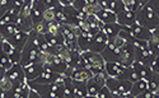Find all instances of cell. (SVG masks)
<instances>
[{
	"mask_svg": "<svg viewBox=\"0 0 159 98\" xmlns=\"http://www.w3.org/2000/svg\"><path fill=\"white\" fill-rule=\"evenodd\" d=\"M136 23L145 27V28H148L150 31H153L159 24V17L154 13V10L148 4H145L143 8H140L136 12Z\"/></svg>",
	"mask_w": 159,
	"mask_h": 98,
	"instance_id": "6da1fadb",
	"label": "cell"
},
{
	"mask_svg": "<svg viewBox=\"0 0 159 98\" xmlns=\"http://www.w3.org/2000/svg\"><path fill=\"white\" fill-rule=\"evenodd\" d=\"M106 86L110 88L112 93V98H122L124 94L131 92L132 82L127 79H118V78L108 77L107 82H106Z\"/></svg>",
	"mask_w": 159,
	"mask_h": 98,
	"instance_id": "7a4b0ae2",
	"label": "cell"
},
{
	"mask_svg": "<svg viewBox=\"0 0 159 98\" xmlns=\"http://www.w3.org/2000/svg\"><path fill=\"white\" fill-rule=\"evenodd\" d=\"M30 86L34 88L41 97L47 98H61L64 97V84L51 83V84H34L30 83Z\"/></svg>",
	"mask_w": 159,
	"mask_h": 98,
	"instance_id": "3957f363",
	"label": "cell"
},
{
	"mask_svg": "<svg viewBox=\"0 0 159 98\" xmlns=\"http://www.w3.org/2000/svg\"><path fill=\"white\" fill-rule=\"evenodd\" d=\"M33 63H42V51L38 47L27 42L22 51L20 64H22V66H25V65H30Z\"/></svg>",
	"mask_w": 159,
	"mask_h": 98,
	"instance_id": "277c9868",
	"label": "cell"
},
{
	"mask_svg": "<svg viewBox=\"0 0 159 98\" xmlns=\"http://www.w3.org/2000/svg\"><path fill=\"white\" fill-rule=\"evenodd\" d=\"M104 63L106 61L103 59V56L99 52H94V51H90V50L80 52V64H79V66H82V68L89 69L92 65L104 64Z\"/></svg>",
	"mask_w": 159,
	"mask_h": 98,
	"instance_id": "5b68a950",
	"label": "cell"
},
{
	"mask_svg": "<svg viewBox=\"0 0 159 98\" xmlns=\"http://www.w3.org/2000/svg\"><path fill=\"white\" fill-rule=\"evenodd\" d=\"M65 75L56 73V72H45L39 75L38 78H36L34 80H30V83H34V84H51V83H59V84H64L65 82Z\"/></svg>",
	"mask_w": 159,
	"mask_h": 98,
	"instance_id": "8992f818",
	"label": "cell"
},
{
	"mask_svg": "<svg viewBox=\"0 0 159 98\" xmlns=\"http://www.w3.org/2000/svg\"><path fill=\"white\" fill-rule=\"evenodd\" d=\"M122 28H124V30H126V31H129L135 38L144 40V41H149L150 38H153V32H152L150 30H148V28H145V27L138 24L136 22H135L134 24L125 26V27H122Z\"/></svg>",
	"mask_w": 159,
	"mask_h": 98,
	"instance_id": "52a82bcc",
	"label": "cell"
},
{
	"mask_svg": "<svg viewBox=\"0 0 159 98\" xmlns=\"http://www.w3.org/2000/svg\"><path fill=\"white\" fill-rule=\"evenodd\" d=\"M126 69H127V66H125L120 61H106V72L112 78L124 79Z\"/></svg>",
	"mask_w": 159,
	"mask_h": 98,
	"instance_id": "ba28073f",
	"label": "cell"
},
{
	"mask_svg": "<svg viewBox=\"0 0 159 98\" xmlns=\"http://www.w3.org/2000/svg\"><path fill=\"white\" fill-rule=\"evenodd\" d=\"M5 75L9 78V80H10L13 84L27 80V78H25V73H24V68L22 66L20 63H17V64L13 65V66L8 70V72L5 73Z\"/></svg>",
	"mask_w": 159,
	"mask_h": 98,
	"instance_id": "9c48e42d",
	"label": "cell"
},
{
	"mask_svg": "<svg viewBox=\"0 0 159 98\" xmlns=\"http://www.w3.org/2000/svg\"><path fill=\"white\" fill-rule=\"evenodd\" d=\"M102 56L104 61H120L121 58V49L117 47L113 41L108 40V44L106 46V49L102 51Z\"/></svg>",
	"mask_w": 159,
	"mask_h": 98,
	"instance_id": "30bf717a",
	"label": "cell"
},
{
	"mask_svg": "<svg viewBox=\"0 0 159 98\" xmlns=\"http://www.w3.org/2000/svg\"><path fill=\"white\" fill-rule=\"evenodd\" d=\"M2 51L5 52V54L9 56V58H10V60L14 63V64L20 63V59H22V51L18 50L17 47L13 46L8 40H2Z\"/></svg>",
	"mask_w": 159,
	"mask_h": 98,
	"instance_id": "8fae6325",
	"label": "cell"
},
{
	"mask_svg": "<svg viewBox=\"0 0 159 98\" xmlns=\"http://www.w3.org/2000/svg\"><path fill=\"white\" fill-rule=\"evenodd\" d=\"M107 44H108V37H107V35H106L103 31H99V32L93 37V41H92L89 50H90V51H94V52L102 54V51L106 49Z\"/></svg>",
	"mask_w": 159,
	"mask_h": 98,
	"instance_id": "7c38bea8",
	"label": "cell"
},
{
	"mask_svg": "<svg viewBox=\"0 0 159 98\" xmlns=\"http://www.w3.org/2000/svg\"><path fill=\"white\" fill-rule=\"evenodd\" d=\"M23 68H24V73H25L27 80H34L36 78H38L45 72L43 63H33L30 65H25Z\"/></svg>",
	"mask_w": 159,
	"mask_h": 98,
	"instance_id": "4fadbf2b",
	"label": "cell"
},
{
	"mask_svg": "<svg viewBox=\"0 0 159 98\" xmlns=\"http://www.w3.org/2000/svg\"><path fill=\"white\" fill-rule=\"evenodd\" d=\"M135 60V47L132 44L127 42V44L121 49V58L120 63H122L125 66H130Z\"/></svg>",
	"mask_w": 159,
	"mask_h": 98,
	"instance_id": "5bb4252c",
	"label": "cell"
},
{
	"mask_svg": "<svg viewBox=\"0 0 159 98\" xmlns=\"http://www.w3.org/2000/svg\"><path fill=\"white\" fill-rule=\"evenodd\" d=\"M28 38H30V33H28V32L19 31V32H17L16 35H13L10 38H8V41H9L14 47H17L18 50L23 51V49H24L25 44H27Z\"/></svg>",
	"mask_w": 159,
	"mask_h": 98,
	"instance_id": "9a60e30c",
	"label": "cell"
},
{
	"mask_svg": "<svg viewBox=\"0 0 159 98\" xmlns=\"http://www.w3.org/2000/svg\"><path fill=\"white\" fill-rule=\"evenodd\" d=\"M154 58L155 56L152 52V50L149 49V45L145 47H141V49H135V60L136 61L150 65V63L153 61Z\"/></svg>",
	"mask_w": 159,
	"mask_h": 98,
	"instance_id": "2e32d148",
	"label": "cell"
},
{
	"mask_svg": "<svg viewBox=\"0 0 159 98\" xmlns=\"http://www.w3.org/2000/svg\"><path fill=\"white\" fill-rule=\"evenodd\" d=\"M136 22V12H132V10H122L121 13L117 14V23L121 24L122 27L125 26H131Z\"/></svg>",
	"mask_w": 159,
	"mask_h": 98,
	"instance_id": "e0dca14e",
	"label": "cell"
},
{
	"mask_svg": "<svg viewBox=\"0 0 159 98\" xmlns=\"http://www.w3.org/2000/svg\"><path fill=\"white\" fill-rule=\"evenodd\" d=\"M92 77H93V73H92L89 69L82 68V66L75 68L71 72V75H70V78L73 80H75V82H84V83H87Z\"/></svg>",
	"mask_w": 159,
	"mask_h": 98,
	"instance_id": "ac0fdd59",
	"label": "cell"
},
{
	"mask_svg": "<svg viewBox=\"0 0 159 98\" xmlns=\"http://www.w3.org/2000/svg\"><path fill=\"white\" fill-rule=\"evenodd\" d=\"M19 31H22V30H20V27L18 26V23H8V24L0 26V35H2V40H8V38H10L13 35H16Z\"/></svg>",
	"mask_w": 159,
	"mask_h": 98,
	"instance_id": "d6986e66",
	"label": "cell"
},
{
	"mask_svg": "<svg viewBox=\"0 0 159 98\" xmlns=\"http://www.w3.org/2000/svg\"><path fill=\"white\" fill-rule=\"evenodd\" d=\"M96 16L104 24H107V23H117V14L113 13L112 10H110V9H99Z\"/></svg>",
	"mask_w": 159,
	"mask_h": 98,
	"instance_id": "ffe728a7",
	"label": "cell"
},
{
	"mask_svg": "<svg viewBox=\"0 0 159 98\" xmlns=\"http://www.w3.org/2000/svg\"><path fill=\"white\" fill-rule=\"evenodd\" d=\"M93 35L90 32H87V31H82V33L78 36V45H79V49L82 51H87L89 50L90 47V44L93 41Z\"/></svg>",
	"mask_w": 159,
	"mask_h": 98,
	"instance_id": "44dd1931",
	"label": "cell"
},
{
	"mask_svg": "<svg viewBox=\"0 0 159 98\" xmlns=\"http://www.w3.org/2000/svg\"><path fill=\"white\" fill-rule=\"evenodd\" d=\"M121 30H122V26L118 23H107L102 28V31L107 35L108 40H113L115 37H117L118 33L121 32Z\"/></svg>",
	"mask_w": 159,
	"mask_h": 98,
	"instance_id": "7402d4cb",
	"label": "cell"
},
{
	"mask_svg": "<svg viewBox=\"0 0 159 98\" xmlns=\"http://www.w3.org/2000/svg\"><path fill=\"white\" fill-rule=\"evenodd\" d=\"M149 89V80L140 78L139 80L132 83V88H131V94L134 97H138L140 93H143L144 91Z\"/></svg>",
	"mask_w": 159,
	"mask_h": 98,
	"instance_id": "603a6c76",
	"label": "cell"
},
{
	"mask_svg": "<svg viewBox=\"0 0 159 98\" xmlns=\"http://www.w3.org/2000/svg\"><path fill=\"white\" fill-rule=\"evenodd\" d=\"M19 17V12L16 9H9L7 10L2 17H0V26L8 24V23H17Z\"/></svg>",
	"mask_w": 159,
	"mask_h": 98,
	"instance_id": "cb8c5ba5",
	"label": "cell"
},
{
	"mask_svg": "<svg viewBox=\"0 0 159 98\" xmlns=\"http://www.w3.org/2000/svg\"><path fill=\"white\" fill-rule=\"evenodd\" d=\"M73 87H74V97H78V98H84V97H88L87 83H84V82H75V80H73Z\"/></svg>",
	"mask_w": 159,
	"mask_h": 98,
	"instance_id": "d4e9b609",
	"label": "cell"
},
{
	"mask_svg": "<svg viewBox=\"0 0 159 98\" xmlns=\"http://www.w3.org/2000/svg\"><path fill=\"white\" fill-rule=\"evenodd\" d=\"M149 89L153 92L154 98H159V74L155 72H153V75L149 79Z\"/></svg>",
	"mask_w": 159,
	"mask_h": 98,
	"instance_id": "484cf974",
	"label": "cell"
},
{
	"mask_svg": "<svg viewBox=\"0 0 159 98\" xmlns=\"http://www.w3.org/2000/svg\"><path fill=\"white\" fill-rule=\"evenodd\" d=\"M102 88V86H99V84L93 79V77H92L88 82H87V91H88V97H97L99 89Z\"/></svg>",
	"mask_w": 159,
	"mask_h": 98,
	"instance_id": "4316f807",
	"label": "cell"
},
{
	"mask_svg": "<svg viewBox=\"0 0 159 98\" xmlns=\"http://www.w3.org/2000/svg\"><path fill=\"white\" fill-rule=\"evenodd\" d=\"M13 65H14V63L10 60V58H9V56H8L5 52L2 51V60H0V66H2V74L7 73Z\"/></svg>",
	"mask_w": 159,
	"mask_h": 98,
	"instance_id": "83f0119b",
	"label": "cell"
},
{
	"mask_svg": "<svg viewBox=\"0 0 159 98\" xmlns=\"http://www.w3.org/2000/svg\"><path fill=\"white\" fill-rule=\"evenodd\" d=\"M108 9L118 14L125 10V4L122 3V0H108Z\"/></svg>",
	"mask_w": 159,
	"mask_h": 98,
	"instance_id": "f1b7e54d",
	"label": "cell"
},
{
	"mask_svg": "<svg viewBox=\"0 0 159 98\" xmlns=\"http://www.w3.org/2000/svg\"><path fill=\"white\" fill-rule=\"evenodd\" d=\"M148 44H149V49L152 50L154 56H159V40L153 37V38H150L148 41Z\"/></svg>",
	"mask_w": 159,
	"mask_h": 98,
	"instance_id": "f546056e",
	"label": "cell"
},
{
	"mask_svg": "<svg viewBox=\"0 0 159 98\" xmlns=\"http://www.w3.org/2000/svg\"><path fill=\"white\" fill-rule=\"evenodd\" d=\"M43 21H46V22H54V21H56L55 8H46V10L43 12Z\"/></svg>",
	"mask_w": 159,
	"mask_h": 98,
	"instance_id": "4dcf8cb0",
	"label": "cell"
},
{
	"mask_svg": "<svg viewBox=\"0 0 159 98\" xmlns=\"http://www.w3.org/2000/svg\"><path fill=\"white\" fill-rule=\"evenodd\" d=\"M0 9H2V16L9 9H13V0H0Z\"/></svg>",
	"mask_w": 159,
	"mask_h": 98,
	"instance_id": "1f68e13d",
	"label": "cell"
},
{
	"mask_svg": "<svg viewBox=\"0 0 159 98\" xmlns=\"http://www.w3.org/2000/svg\"><path fill=\"white\" fill-rule=\"evenodd\" d=\"M111 97H112V93L107 86H103L97 94V98H111Z\"/></svg>",
	"mask_w": 159,
	"mask_h": 98,
	"instance_id": "d6a6232c",
	"label": "cell"
},
{
	"mask_svg": "<svg viewBox=\"0 0 159 98\" xmlns=\"http://www.w3.org/2000/svg\"><path fill=\"white\" fill-rule=\"evenodd\" d=\"M89 70L92 73H93V75L96 74H99V73H103L106 72V63L104 64H97V65H92L89 68Z\"/></svg>",
	"mask_w": 159,
	"mask_h": 98,
	"instance_id": "836d02e7",
	"label": "cell"
},
{
	"mask_svg": "<svg viewBox=\"0 0 159 98\" xmlns=\"http://www.w3.org/2000/svg\"><path fill=\"white\" fill-rule=\"evenodd\" d=\"M71 5H73L75 9H78V10H84L89 4H88L87 0H74Z\"/></svg>",
	"mask_w": 159,
	"mask_h": 98,
	"instance_id": "e575fe53",
	"label": "cell"
},
{
	"mask_svg": "<svg viewBox=\"0 0 159 98\" xmlns=\"http://www.w3.org/2000/svg\"><path fill=\"white\" fill-rule=\"evenodd\" d=\"M147 4L154 10V13L159 17V0H149Z\"/></svg>",
	"mask_w": 159,
	"mask_h": 98,
	"instance_id": "d590c367",
	"label": "cell"
},
{
	"mask_svg": "<svg viewBox=\"0 0 159 98\" xmlns=\"http://www.w3.org/2000/svg\"><path fill=\"white\" fill-rule=\"evenodd\" d=\"M150 68H152L153 72L159 74V56H155V58L153 59V61L150 63Z\"/></svg>",
	"mask_w": 159,
	"mask_h": 98,
	"instance_id": "8d00e7d4",
	"label": "cell"
},
{
	"mask_svg": "<svg viewBox=\"0 0 159 98\" xmlns=\"http://www.w3.org/2000/svg\"><path fill=\"white\" fill-rule=\"evenodd\" d=\"M138 98H154V94L150 89H147V91H144L143 93H140L138 96Z\"/></svg>",
	"mask_w": 159,
	"mask_h": 98,
	"instance_id": "74e56055",
	"label": "cell"
},
{
	"mask_svg": "<svg viewBox=\"0 0 159 98\" xmlns=\"http://www.w3.org/2000/svg\"><path fill=\"white\" fill-rule=\"evenodd\" d=\"M60 4L62 7H68V5H71L73 4V0H59Z\"/></svg>",
	"mask_w": 159,
	"mask_h": 98,
	"instance_id": "f35d334b",
	"label": "cell"
},
{
	"mask_svg": "<svg viewBox=\"0 0 159 98\" xmlns=\"http://www.w3.org/2000/svg\"><path fill=\"white\" fill-rule=\"evenodd\" d=\"M152 32H153V37H155V38H158V40H159V24L154 28V30H153Z\"/></svg>",
	"mask_w": 159,
	"mask_h": 98,
	"instance_id": "ab89813d",
	"label": "cell"
},
{
	"mask_svg": "<svg viewBox=\"0 0 159 98\" xmlns=\"http://www.w3.org/2000/svg\"><path fill=\"white\" fill-rule=\"evenodd\" d=\"M73 2H74V0H73Z\"/></svg>",
	"mask_w": 159,
	"mask_h": 98,
	"instance_id": "60d3db41",
	"label": "cell"
}]
</instances>
